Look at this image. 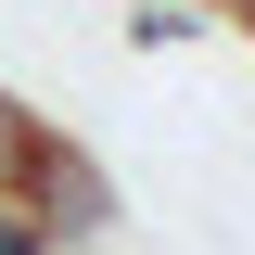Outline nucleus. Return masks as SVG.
<instances>
[{
  "label": "nucleus",
  "mask_w": 255,
  "mask_h": 255,
  "mask_svg": "<svg viewBox=\"0 0 255 255\" xmlns=\"http://www.w3.org/2000/svg\"><path fill=\"white\" fill-rule=\"evenodd\" d=\"M128 38H140V51H179L191 13H179V0H140V13H128Z\"/></svg>",
  "instance_id": "1"
},
{
  "label": "nucleus",
  "mask_w": 255,
  "mask_h": 255,
  "mask_svg": "<svg viewBox=\"0 0 255 255\" xmlns=\"http://www.w3.org/2000/svg\"><path fill=\"white\" fill-rule=\"evenodd\" d=\"M13 255H51V243H13Z\"/></svg>",
  "instance_id": "2"
},
{
  "label": "nucleus",
  "mask_w": 255,
  "mask_h": 255,
  "mask_svg": "<svg viewBox=\"0 0 255 255\" xmlns=\"http://www.w3.org/2000/svg\"><path fill=\"white\" fill-rule=\"evenodd\" d=\"M230 13H255V0H230Z\"/></svg>",
  "instance_id": "3"
}]
</instances>
